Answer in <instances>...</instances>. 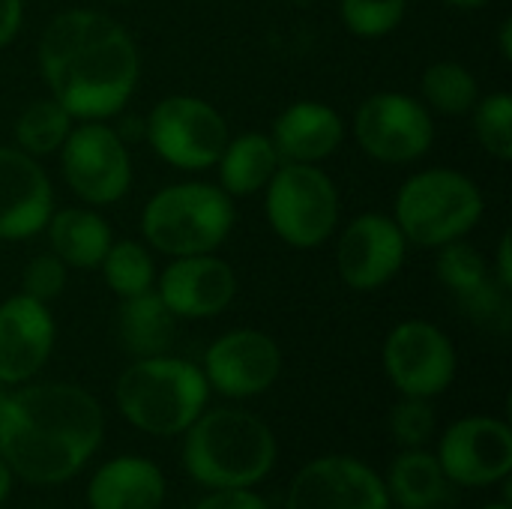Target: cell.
Returning a JSON list of instances; mask_svg holds the SVG:
<instances>
[{
  "mask_svg": "<svg viewBox=\"0 0 512 509\" xmlns=\"http://www.w3.org/2000/svg\"><path fill=\"white\" fill-rule=\"evenodd\" d=\"M102 438V408L75 384L21 387L0 408V459L33 486L72 480L93 459Z\"/></svg>",
  "mask_w": 512,
  "mask_h": 509,
  "instance_id": "obj_1",
  "label": "cell"
},
{
  "mask_svg": "<svg viewBox=\"0 0 512 509\" xmlns=\"http://www.w3.org/2000/svg\"><path fill=\"white\" fill-rule=\"evenodd\" d=\"M39 69L72 120H105L123 111L138 84V51L129 33L102 12L69 9L39 39Z\"/></svg>",
  "mask_w": 512,
  "mask_h": 509,
  "instance_id": "obj_2",
  "label": "cell"
},
{
  "mask_svg": "<svg viewBox=\"0 0 512 509\" xmlns=\"http://www.w3.org/2000/svg\"><path fill=\"white\" fill-rule=\"evenodd\" d=\"M183 435V468L207 489H252L279 456L270 426L237 408L201 414Z\"/></svg>",
  "mask_w": 512,
  "mask_h": 509,
  "instance_id": "obj_3",
  "label": "cell"
},
{
  "mask_svg": "<svg viewBox=\"0 0 512 509\" xmlns=\"http://www.w3.org/2000/svg\"><path fill=\"white\" fill-rule=\"evenodd\" d=\"M114 399L120 414L138 432L174 438L204 414L210 384L195 363L162 354L135 360L129 369H123Z\"/></svg>",
  "mask_w": 512,
  "mask_h": 509,
  "instance_id": "obj_4",
  "label": "cell"
},
{
  "mask_svg": "<svg viewBox=\"0 0 512 509\" xmlns=\"http://www.w3.org/2000/svg\"><path fill=\"white\" fill-rule=\"evenodd\" d=\"M234 228V204L219 186L174 183L156 192L144 213L141 231L147 243L171 258L216 252Z\"/></svg>",
  "mask_w": 512,
  "mask_h": 509,
  "instance_id": "obj_5",
  "label": "cell"
},
{
  "mask_svg": "<svg viewBox=\"0 0 512 509\" xmlns=\"http://www.w3.org/2000/svg\"><path fill=\"white\" fill-rule=\"evenodd\" d=\"M483 216V192L471 177L453 168H429L408 177L396 195V225L408 243L441 249L465 240Z\"/></svg>",
  "mask_w": 512,
  "mask_h": 509,
  "instance_id": "obj_6",
  "label": "cell"
},
{
  "mask_svg": "<svg viewBox=\"0 0 512 509\" xmlns=\"http://www.w3.org/2000/svg\"><path fill=\"white\" fill-rule=\"evenodd\" d=\"M264 210L270 228L294 249L321 246L339 219V195L318 165L285 162L264 186Z\"/></svg>",
  "mask_w": 512,
  "mask_h": 509,
  "instance_id": "obj_7",
  "label": "cell"
},
{
  "mask_svg": "<svg viewBox=\"0 0 512 509\" xmlns=\"http://www.w3.org/2000/svg\"><path fill=\"white\" fill-rule=\"evenodd\" d=\"M144 129L156 156L180 171L213 168L231 138L225 117L195 96L162 99L150 111Z\"/></svg>",
  "mask_w": 512,
  "mask_h": 509,
  "instance_id": "obj_8",
  "label": "cell"
},
{
  "mask_svg": "<svg viewBox=\"0 0 512 509\" xmlns=\"http://www.w3.org/2000/svg\"><path fill=\"white\" fill-rule=\"evenodd\" d=\"M60 165L69 189L96 207L114 204L132 183V162L123 138L102 120H81L60 147Z\"/></svg>",
  "mask_w": 512,
  "mask_h": 509,
  "instance_id": "obj_9",
  "label": "cell"
},
{
  "mask_svg": "<svg viewBox=\"0 0 512 509\" xmlns=\"http://www.w3.org/2000/svg\"><path fill=\"white\" fill-rule=\"evenodd\" d=\"M354 135L372 159L405 165L429 153L435 141V123L429 108L414 96L384 90L357 108Z\"/></svg>",
  "mask_w": 512,
  "mask_h": 509,
  "instance_id": "obj_10",
  "label": "cell"
},
{
  "mask_svg": "<svg viewBox=\"0 0 512 509\" xmlns=\"http://www.w3.org/2000/svg\"><path fill=\"white\" fill-rule=\"evenodd\" d=\"M384 372L402 396H441L456 378V348L429 321H402L384 342Z\"/></svg>",
  "mask_w": 512,
  "mask_h": 509,
  "instance_id": "obj_11",
  "label": "cell"
},
{
  "mask_svg": "<svg viewBox=\"0 0 512 509\" xmlns=\"http://www.w3.org/2000/svg\"><path fill=\"white\" fill-rule=\"evenodd\" d=\"M438 465L450 483L468 489H483L510 480V426L495 417H465L453 423L441 438Z\"/></svg>",
  "mask_w": 512,
  "mask_h": 509,
  "instance_id": "obj_12",
  "label": "cell"
},
{
  "mask_svg": "<svg viewBox=\"0 0 512 509\" xmlns=\"http://www.w3.org/2000/svg\"><path fill=\"white\" fill-rule=\"evenodd\" d=\"M288 509H390L384 480L351 456L309 462L288 489Z\"/></svg>",
  "mask_w": 512,
  "mask_h": 509,
  "instance_id": "obj_13",
  "label": "cell"
},
{
  "mask_svg": "<svg viewBox=\"0 0 512 509\" xmlns=\"http://www.w3.org/2000/svg\"><path fill=\"white\" fill-rule=\"evenodd\" d=\"M201 372L228 399L261 396L282 372V351L261 330H231L207 348Z\"/></svg>",
  "mask_w": 512,
  "mask_h": 509,
  "instance_id": "obj_14",
  "label": "cell"
},
{
  "mask_svg": "<svg viewBox=\"0 0 512 509\" xmlns=\"http://www.w3.org/2000/svg\"><path fill=\"white\" fill-rule=\"evenodd\" d=\"M405 252L408 240L393 216L363 213L345 228L339 240V276L354 291H375L402 270Z\"/></svg>",
  "mask_w": 512,
  "mask_h": 509,
  "instance_id": "obj_15",
  "label": "cell"
},
{
  "mask_svg": "<svg viewBox=\"0 0 512 509\" xmlns=\"http://www.w3.org/2000/svg\"><path fill=\"white\" fill-rule=\"evenodd\" d=\"M54 318L48 303L15 294L0 303V381L27 384L54 351Z\"/></svg>",
  "mask_w": 512,
  "mask_h": 509,
  "instance_id": "obj_16",
  "label": "cell"
},
{
  "mask_svg": "<svg viewBox=\"0 0 512 509\" xmlns=\"http://www.w3.org/2000/svg\"><path fill=\"white\" fill-rule=\"evenodd\" d=\"M51 213V180L36 156L18 147H0V240H27L39 234Z\"/></svg>",
  "mask_w": 512,
  "mask_h": 509,
  "instance_id": "obj_17",
  "label": "cell"
},
{
  "mask_svg": "<svg viewBox=\"0 0 512 509\" xmlns=\"http://www.w3.org/2000/svg\"><path fill=\"white\" fill-rule=\"evenodd\" d=\"M156 294L177 318H216L237 294V276L228 261L207 255L174 258L162 276Z\"/></svg>",
  "mask_w": 512,
  "mask_h": 509,
  "instance_id": "obj_18",
  "label": "cell"
},
{
  "mask_svg": "<svg viewBox=\"0 0 512 509\" xmlns=\"http://www.w3.org/2000/svg\"><path fill=\"white\" fill-rule=\"evenodd\" d=\"M345 138L342 117L324 102H294L273 123V147L282 162L315 165L339 150Z\"/></svg>",
  "mask_w": 512,
  "mask_h": 509,
  "instance_id": "obj_19",
  "label": "cell"
},
{
  "mask_svg": "<svg viewBox=\"0 0 512 509\" xmlns=\"http://www.w3.org/2000/svg\"><path fill=\"white\" fill-rule=\"evenodd\" d=\"M165 501V477L156 462L120 456L105 462L87 483L90 509H159Z\"/></svg>",
  "mask_w": 512,
  "mask_h": 509,
  "instance_id": "obj_20",
  "label": "cell"
},
{
  "mask_svg": "<svg viewBox=\"0 0 512 509\" xmlns=\"http://www.w3.org/2000/svg\"><path fill=\"white\" fill-rule=\"evenodd\" d=\"M117 336L135 360L162 357L174 345L177 315L153 291L126 297L117 309Z\"/></svg>",
  "mask_w": 512,
  "mask_h": 509,
  "instance_id": "obj_21",
  "label": "cell"
},
{
  "mask_svg": "<svg viewBox=\"0 0 512 509\" xmlns=\"http://www.w3.org/2000/svg\"><path fill=\"white\" fill-rule=\"evenodd\" d=\"M45 228H48L51 252L66 267H78V270H96L108 246L114 243L108 222L99 213L81 207H66L51 213Z\"/></svg>",
  "mask_w": 512,
  "mask_h": 509,
  "instance_id": "obj_22",
  "label": "cell"
},
{
  "mask_svg": "<svg viewBox=\"0 0 512 509\" xmlns=\"http://www.w3.org/2000/svg\"><path fill=\"white\" fill-rule=\"evenodd\" d=\"M279 153L270 141V135L246 132L237 138H228L222 156L216 159L219 168V189L231 198H246L261 192L270 177L279 168Z\"/></svg>",
  "mask_w": 512,
  "mask_h": 509,
  "instance_id": "obj_23",
  "label": "cell"
},
{
  "mask_svg": "<svg viewBox=\"0 0 512 509\" xmlns=\"http://www.w3.org/2000/svg\"><path fill=\"white\" fill-rule=\"evenodd\" d=\"M447 477L438 465V456L420 450H405L387 477V495L402 509H435L447 498Z\"/></svg>",
  "mask_w": 512,
  "mask_h": 509,
  "instance_id": "obj_24",
  "label": "cell"
},
{
  "mask_svg": "<svg viewBox=\"0 0 512 509\" xmlns=\"http://www.w3.org/2000/svg\"><path fill=\"white\" fill-rule=\"evenodd\" d=\"M69 129H72V114L54 96H48V99L30 102L21 111L15 123V141H18V150L30 156H48L63 147Z\"/></svg>",
  "mask_w": 512,
  "mask_h": 509,
  "instance_id": "obj_25",
  "label": "cell"
},
{
  "mask_svg": "<svg viewBox=\"0 0 512 509\" xmlns=\"http://www.w3.org/2000/svg\"><path fill=\"white\" fill-rule=\"evenodd\" d=\"M423 96L441 114H468L480 99V84L474 72L462 63L444 60L423 72Z\"/></svg>",
  "mask_w": 512,
  "mask_h": 509,
  "instance_id": "obj_26",
  "label": "cell"
},
{
  "mask_svg": "<svg viewBox=\"0 0 512 509\" xmlns=\"http://www.w3.org/2000/svg\"><path fill=\"white\" fill-rule=\"evenodd\" d=\"M99 267L105 273L108 288L120 300L135 297V294H144V291H153V282H156L153 255L141 243H135V240L111 243Z\"/></svg>",
  "mask_w": 512,
  "mask_h": 509,
  "instance_id": "obj_27",
  "label": "cell"
},
{
  "mask_svg": "<svg viewBox=\"0 0 512 509\" xmlns=\"http://www.w3.org/2000/svg\"><path fill=\"white\" fill-rule=\"evenodd\" d=\"M474 111V132L486 153L507 162L512 159V96L510 93H489L477 99Z\"/></svg>",
  "mask_w": 512,
  "mask_h": 509,
  "instance_id": "obj_28",
  "label": "cell"
},
{
  "mask_svg": "<svg viewBox=\"0 0 512 509\" xmlns=\"http://www.w3.org/2000/svg\"><path fill=\"white\" fill-rule=\"evenodd\" d=\"M405 3L408 0H339V15L354 36L381 39L402 24Z\"/></svg>",
  "mask_w": 512,
  "mask_h": 509,
  "instance_id": "obj_29",
  "label": "cell"
},
{
  "mask_svg": "<svg viewBox=\"0 0 512 509\" xmlns=\"http://www.w3.org/2000/svg\"><path fill=\"white\" fill-rule=\"evenodd\" d=\"M489 267L483 261V255L462 243V240H453V243H444L441 246V255H438V279L456 294V297H465L471 294L474 288H480L486 279H489Z\"/></svg>",
  "mask_w": 512,
  "mask_h": 509,
  "instance_id": "obj_30",
  "label": "cell"
},
{
  "mask_svg": "<svg viewBox=\"0 0 512 509\" xmlns=\"http://www.w3.org/2000/svg\"><path fill=\"white\" fill-rule=\"evenodd\" d=\"M462 309L486 330H498V333H507L512 321V303L510 291L495 279L489 276L480 288H474L471 294L459 297Z\"/></svg>",
  "mask_w": 512,
  "mask_h": 509,
  "instance_id": "obj_31",
  "label": "cell"
},
{
  "mask_svg": "<svg viewBox=\"0 0 512 509\" xmlns=\"http://www.w3.org/2000/svg\"><path fill=\"white\" fill-rule=\"evenodd\" d=\"M390 432L408 450L426 447L435 435V408L429 405V399L405 396L390 414Z\"/></svg>",
  "mask_w": 512,
  "mask_h": 509,
  "instance_id": "obj_32",
  "label": "cell"
},
{
  "mask_svg": "<svg viewBox=\"0 0 512 509\" xmlns=\"http://www.w3.org/2000/svg\"><path fill=\"white\" fill-rule=\"evenodd\" d=\"M66 288V264L51 252V255H36L21 276V294L48 303L54 297H60Z\"/></svg>",
  "mask_w": 512,
  "mask_h": 509,
  "instance_id": "obj_33",
  "label": "cell"
},
{
  "mask_svg": "<svg viewBox=\"0 0 512 509\" xmlns=\"http://www.w3.org/2000/svg\"><path fill=\"white\" fill-rule=\"evenodd\" d=\"M195 509H267V501L252 489H213Z\"/></svg>",
  "mask_w": 512,
  "mask_h": 509,
  "instance_id": "obj_34",
  "label": "cell"
},
{
  "mask_svg": "<svg viewBox=\"0 0 512 509\" xmlns=\"http://www.w3.org/2000/svg\"><path fill=\"white\" fill-rule=\"evenodd\" d=\"M21 27V0H0V48L15 39Z\"/></svg>",
  "mask_w": 512,
  "mask_h": 509,
  "instance_id": "obj_35",
  "label": "cell"
},
{
  "mask_svg": "<svg viewBox=\"0 0 512 509\" xmlns=\"http://www.w3.org/2000/svg\"><path fill=\"white\" fill-rule=\"evenodd\" d=\"M495 279L512 291V237L510 234H504V240H501V249H498V273H495Z\"/></svg>",
  "mask_w": 512,
  "mask_h": 509,
  "instance_id": "obj_36",
  "label": "cell"
},
{
  "mask_svg": "<svg viewBox=\"0 0 512 509\" xmlns=\"http://www.w3.org/2000/svg\"><path fill=\"white\" fill-rule=\"evenodd\" d=\"M12 483H15V474H12L9 465L0 459V504L12 495Z\"/></svg>",
  "mask_w": 512,
  "mask_h": 509,
  "instance_id": "obj_37",
  "label": "cell"
},
{
  "mask_svg": "<svg viewBox=\"0 0 512 509\" xmlns=\"http://www.w3.org/2000/svg\"><path fill=\"white\" fill-rule=\"evenodd\" d=\"M510 33H512V21H510V18H507V21L501 24V54H504V60H510V57H512Z\"/></svg>",
  "mask_w": 512,
  "mask_h": 509,
  "instance_id": "obj_38",
  "label": "cell"
},
{
  "mask_svg": "<svg viewBox=\"0 0 512 509\" xmlns=\"http://www.w3.org/2000/svg\"><path fill=\"white\" fill-rule=\"evenodd\" d=\"M444 3H450V6H456V9H480V6H486L489 0H444Z\"/></svg>",
  "mask_w": 512,
  "mask_h": 509,
  "instance_id": "obj_39",
  "label": "cell"
},
{
  "mask_svg": "<svg viewBox=\"0 0 512 509\" xmlns=\"http://www.w3.org/2000/svg\"><path fill=\"white\" fill-rule=\"evenodd\" d=\"M6 396H9V384L0 381V408H3V402H6Z\"/></svg>",
  "mask_w": 512,
  "mask_h": 509,
  "instance_id": "obj_40",
  "label": "cell"
},
{
  "mask_svg": "<svg viewBox=\"0 0 512 509\" xmlns=\"http://www.w3.org/2000/svg\"><path fill=\"white\" fill-rule=\"evenodd\" d=\"M483 509H512V507H510V501H501V504H489V507H483Z\"/></svg>",
  "mask_w": 512,
  "mask_h": 509,
  "instance_id": "obj_41",
  "label": "cell"
}]
</instances>
